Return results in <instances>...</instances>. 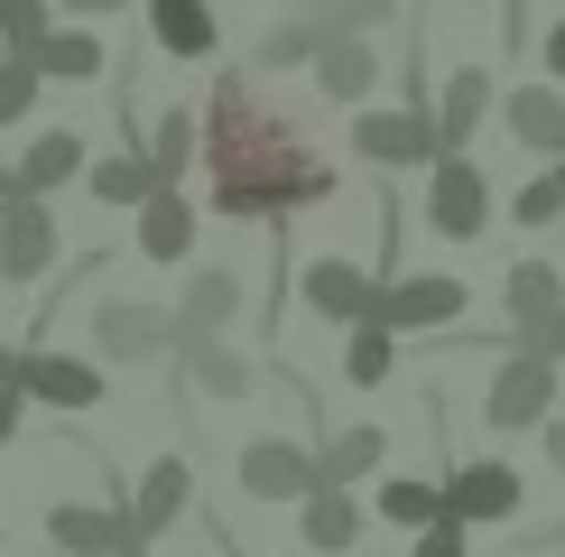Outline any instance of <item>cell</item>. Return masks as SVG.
<instances>
[{
	"instance_id": "6da1fadb",
	"label": "cell",
	"mask_w": 565,
	"mask_h": 557,
	"mask_svg": "<svg viewBox=\"0 0 565 557\" xmlns=\"http://www.w3.org/2000/svg\"><path fill=\"white\" fill-rule=\"evenodd\" d=\"M204 168H214V214H232V223H288V214L334 196V168L306 149V130L250 75H214Z\"/></svg>"
},
{
	"instance_id": "7a4b0ae2",
	"label": "cell",
	"mask_w": 565,
	"mask_h": 557,
	"mask_svg": "<svg viewBox=\"0 0 565 557\" xmlns=\"http://www.w3.org/2000/svg\"><path fill=\"white\" fill-rule=\"evenodd\" d=\"M482 418L501 437H537L556 418V362L537 354V344H510V362L491 371V390H482Z\"/></svg>"
},
{
	"instance_id": "3957f363",
	"label": "cell",
	"mask_w": 565,
	"mask_h": 557,
	"mask_svg": "<svg viewBox=\"0 0 565 557\" xmlns=\"http://www.w3.org/2000/svg\"><path fill=\"white\" fill-rule=\"evenodd\" d=\"M436 493H445V521L455 529H510L520 502H529V483H520V464H501V455H463Z\"/></svg>"
},
{
	"instance_id": "277c9868",
	"label": "cell",
	"mask_w": 565,
	"mask_h": 557,
	"mask_svg": "<svg viewBox=\"0 0 565 557\" xmlns=\"http://www.w3.org/2000/svg\"><path fill=\"white\" fill-rule=\"evenodd\" d=\"M463 307H473V288H463L455 270H408V278H381L371 325H390V335H436V325H463Z\"/></svg>"
},
{
	"instance_id": "5b68a950",
	"label": "cell",
	"mask_w": 565,
	"mask_h": 557,
	"mask_svg": "<svg viewBox=\"0 0 565 557\" xmlns=\"http://www.w3.org/2000/svg\"><path fill=\"white\" fill-rule=\"evenodd\" d=\"M352 149L371 168H436V103H390V112H352Z\"/></svg>"
},
{
	"instance_id": "8992f818",
	"label": "cell",
	"mask_w": 565,
	"mask_h": 557,
	"mask_svg": "<svg viewBox=\"0 0 565 557\" xmlns=\"http://www.w3.org/2000/svg\"><path fill=\"white\" fill-rule=\"evenodd\" d=\"M185 511H195V464H185V455H158L149 474L121 493V521H130V539H139V548H158V539L185 521Z\"/></svg>"
},
{
	"instance_id": "52a82bcc",
	"label": "cell",
	"mask_w": 565,
	"mask_h": 557,
	"mask_svg": "<svg viewBox=\"0 0 565 557\" xmlns=\"http://www.w3.org/2000/svg\"><path fill=\"white\" fill-rule=\"evenodd\" d=\"M297 297L324 325H343V335H352V325H371V307H381V278H371L362 261H343V251H316V261L297 270Z\"/></svg>"
},
{
	"instance_id": "ba28073f",
	"label": "cell",
	"mask_w": 565,
	"mask_h": 557,
	"mask_svg": "<svg viewBox=\"0 0 565 557\" xmlns=\"http://www.w3.org/2000/svg\"><path fill=\"white\" fill-rule=\"evenodd\" d=\"M482 223H491V177L473 158H436L427 168V232L436 242H473Z\"/></svg>"
},
{
	"instance_id": "9c48e42d",
	"label": "cell",
	"mask_w": 565,
	"mask_h": 557,
	"mask_svg": "<svg viewBox=\"0 0 565 557\" xmlns=\"http://www.w3.org/2000/svg\"><path fill=\"white\" fill-rule=\"evenodd\" d=\"M93 354L103 362H158V354H177V316L139 307V297H103L93 307Z\"/></svg>"
},
{
	"instance_id": "30bf717a",
	"label": "cell",
	"mask_w": 565,
	"mask_h": 557,
	"mask_svg": "<svg viewBox=\"0 0 565 557\" xmlns=\"http://www.w3.org/2000/svg\"><path fill=\"white\" fill-rule=\"evenodd\" d=\"M19 400H38V409H65V418H84V409H103V362H75V354H46V344H29L19 354Z\"/></svg>"
},
{
	"instance_id": "8fae6325",
	"label": "cell",
	"mask_w": 565,
	"mask_h": 557,
	"mask_svg": "<svg viewBox=\"0 0 565 557\" xmlns=\"http://www.w3.org/2000/svg\"><path fill=\"white\" fill-rule=\"evenodd\" d=\"M232 474H242L250 502H306L316 493V446H297V437H250V446L232 455Z\"/></svg>"
},
{
	"instance_id": "7c38bea8",
	"label": "cell",
	"mask_w": 565,
	"mask_h": 557,
	"mask_svg": "<svg viewBox=\"0 0 565 557\" xmlns=\"http://www.w3.org/2000/svg\"><path fill=\"white\" fill-rule=\"evenodd\" d=\"M491 112H501V130L520 139L537 168H565V93H556V84H537V75H529V84H510Z\"/></svg>"
},
{
	"instance_id": "4fadbf2b",
	"label": "cell",
	"mask_w": 565,
	"mask_h": 557,
	"mask_svg": "<svg viewBox=\"0 0 565 557\" xmlns=\"http://www.w3.org/2000/svg\"><path fill=\"white\" fill-rule=\"evenodd\" d=\"M46 270H56V214L38 196H10L0 204V278L10 288H38Z\"/></svg>"
},
{
	"instance_id": "5bb4252c",
	"label": "cell",
	"mask_w": 565,
	"mask_h": 557,
	"mask_svg": "<svg viewBox=\"0 0 565 557\" xmlns=\"http://www.w3.org/2000/svg\"><path fill=\"white\" fill-rule=\"evenodd\" d=\"M491 103H501L491 65H455L436 84V158H473V130L491 122Z\"/></svg>"
},
{
	"instance_id": "9a60e30c",
	"label": "cell",
	"mask_w": 565,
	"mask_h": 557,
	"mask_svg": "<svg viewBox=\"0 0 565 557\" xmlns=\"http://www.w3.org/2000/svg\"><path fill=\"white\" fill-rule=\"evenodd\" d=\"M46 548L56 557H130V521H121V502H56L46 511Z\"/></svg>"
},
{
	"instance_id": "2e32d148",
	"label": "cell",
	"mask_w": 565,
	"mask_h": 557,
	"mask_svg": "<svg viewBox=\"0 0 565 557\" xmlns=\"http://www.w3.org/2000/svg\"><path fill=\"white\" fill-rule=\"evenodd\" d=\"M177 362H185V381H195L204 400H250V390H260V362L232 335H177Z\"/></svg>"
},
{
	"instance_id": "e0dca14e",
	"label": "cell",
	"mask_w": 565,
	"mask_h": 557,
	"mask_svg": "<svg viewBox=\"0 0 565 557\" xmlns=\"http://www.w3.org/2000/svg\"><path fill=\"white\" fill-rule=\"evenodd\" d=\"M501 307H510V335L537 344V335H547V325L565 316V270H556V261H510Z\"/></svg>"
},
{
	"instance_id": "ac0fdd59",
	"label": "cell",
	"mask_w": 565,
	"mask_h": 557,
	"mask_svg": "<svg viewBox=\"0 0 565 557\" xmlns=\"http://www.w3.org/2000/svg\"><path fill=\"white\" fill-rule=\"evenodd\" d=\"M371 84H381V46L324 19V46H316V93H324V103H371Z\"/></svg>"
},
{
	"instance_id": "d6986e66",
	"label": "cell",
	"mask_w": 565,
	"mask_h": 557,
	"mask_svg": "<svg viewBox=\"0 0 565 557\" xmlns=\"http://www.w3.org/2000/svg\"><path fill=\"white\" fill-rule=\"evenodd\" d=\"M390 474V428H334L316 446V483L324 493H362V483Z\"/></svg>"
},
{
	"instance_id": "ffe728a7",
	"label": "cell",
	"mask_w": 565,
	"mask_h": 557,
	"mask_svg": "<svg viewBox=\"0 0 565 557\" xmlns=\"http://www.w3.org/2000/svg\"><path fill=\"white\" fill-rule=\"evenodd\" d=\"M362 521H371L362 493H324V483H316V493L297 502V529H306L316 557H362Z\"/></svg>"
},
{
	"instance_id": "44dd1931",
	"label": "cell",
	"mask_w": 565,
	"mask_h": 557,
	"mask_svg": "<svg viewBox=\"0 0 565 557\" xmlns=\"http://www.w3.org/2000/svg\"><path fill=\"white\" fill-rule=\"evenodd\" d=\"M185 251H195V204H185L177 186H158V196L139 204V261H158V270H177Z\"/></svg>"
},
{
	"instance_id": "7402d4cb",
	"label": "cell",
	"mask_w": 565,
	"mask_h": 557,
	"mask_svg": "<svg viewBox=\"0 0 565 557\" xmlns=\"http://www.w3.org/2000/svg\"><path fill=\"white\" fill-rule=\"evenodd\" d=\"M242 316V270H195L177 297V335H232Z\"/></svg>"
},
{
	"instance_id": "603a6c76",
	"label": "cell",
	"mask_w": 565,
	"mask_h": 557,
	"mask_svg": "<svg viewBox=\"0 0 565 557\" xmlns=\"http://www.w3.org/2000/svg\"><path fill=\"white\" fill-rule=\"evenodd\" d=\"M84 186H93V204H149L158 196V168H149V149H111V158H93L84 168Z\"/></svg>"
},
{
	"instance_id": "cb8c5ba5",
	"label": "cell",
	"mask_w": 565,
	"mask_h": 557,
	"mask_svg": "<svg viewBox=\"0 0 565 557\" xmlns=\"http://www.w3.org/2000/svg\"><path fill=\"white\" fill-rule=\"evenodd\" d=\"M371 521H390V529H436L445 521V493L436 483H417V474H381V493H371Z\"/></svg>"
},
{
	"instance_id": "d4e9b609",
	"label": "cell",
	"mask_w": 565,
	"mask_h": 557,
	"mask_svg": "<svg viewBox=\"0 0 565 557\" xmlns=\"http://www.w3.org/2000/svg\"><path fill=\"white\" fill-rule=\"evenodd\" d=\"M10 177H19V196H38V204H46V196L65 186V177H84V139H75V130H46L38 149H29V158L10 168Z\"/></svg>"
},
{
	"instance_id": "484cf974",
	"label": "cell",
	"mask_w": 565,
	"mask_h": 557,
	"mask_svg": "<svg viewBox=\"0 0 565 557\" xmlns=\"http://www.w3.org/2000/svg\"><path fill=\"white\" fill-rule=\"evenodd\" d=\"M29 65H38V84H46V75H56V84H93V75H103V38H84V29H46Z\"/></svg>"
},
{
	"instance_id": "4316f807",
	"label": "cell",
	"mask_w": 565,
	"mask_h": 557,
	"mask_svg": "<svg viewBox=\"0 0 565 557\" xmlns=\"http://www.w3.org/2000/svg\"><path fill=\"white\" fill-rule=\"evenodd\" d=\"M149 29L168 56H214V10L204 0H149Z\"/></svg>"
},
{
	"instance_id": "83f0119b",
	"label": "cell",
	"mask_w": 565,
	"mask_h": 557,
	"mask_svg": "<svg viewBox=\"0 0 565 557\" xmlns=\"http://www.w3.org/2000/svg\"><path fill=\"white\" fill-rule=\"evenodd\" d=\"M195 149H204V122H195V112H158V122H149V168H158V186H177L185 168H195Z\"/></svg>"
},
{
	"instance_id": "f1b7e54d",
	"label": "cell",
	"mask_w": 565,
	"mask_h": 557,
	"mask_svg": "<svg viewBox=\"0 0 565 557\" xmlns=\"http://www.w3.org/2000/svg\"><path fill=\"white\" fill-rule=\"evenodd\" d=\"M390 371H398V335H390V325H352V335H343V381L352 390H381Z\"/></svg>"
},
{
	"instance_id": "f546056e",
	"label": "cell",
	"mask_w": 565,
	"mask_h": 557,
	"mask_svg": "<svg viewBox=\"0 0 565 557\" xmlns=\"http://www.w3.org/2000/svg\"><path fill=\"white\" fill-rule=\"evenodd\" d=\"M510 223H529V232L565 223V168H537V177H520V196H510Z\"/></svg>"
},
{
	"instance_id": "4dcf8cb0",
	"label": "cell",
	"mask_w": 565,
	"mask_h": 557,
	"mask_svg": "<svg viewBox=\"0 0 565 557\" xmlns=\"http://www.w3.org/2000/svg\"><path fill=\"white\" fill-rule=\"evenodd\" d=\"M316 46H324V19H278L260 38V65H316Z\"/></svg>"
},
{
	"instance_id": "1f68e13d",
	"label": "cell",
	"mask_w": 565,
	"mask_h": 557,
	"mask_svg": "<svg viewBox=\"0 0 565 557\" xmlns=\"http://www.w3.org/2000/svg\"><path fill=\"white\" fill-rule=\"evenodd\" d=\"M38 38H46V0H0V46L38 56Z\"/></svg>"
},
{
	"instance_id": "d6a6232c",
	"label": "cell",
	"mask_w": 565,
	"mask_h": 557,
	"mask_svg": "<svg viewBox=\"0 0 565 557\" xmlns=\"http://www.w3.org/2000/svg\"><path fill=\"white\" fill-rule=\"evenodd\" d=\"M29 103H38V65H29V56H10V65H0V130H10Z\"/></svg>"
},
{
	"instance_id": "836d02e7",
	"label": "cell",
	"mask_w": 565,
	"mask_h": 557,
	"mask_svg": "<svg viewBox=\"0 0 565 557\" xmlns=\"http://www.w3.org/2000/svg\"><path fill=\"white\" fill-rule=\"evenodd\" d=\"M408 557H473V529H455V521H436V529H417Z\"/></svg>"
},
{
	"instance_id": "e575fe53",
	"label": "cell",
	"mask_w": 565,
	"mask_h": 557,
	"mask_svg": "<svg viewBox=\"0 0 565 557\" xmlns=\"http://www.w3.org/2000/svg\"><path fill=\"white\" fill-rule=\"evenodd\" d=\"M390 19H398V0H343V10H334V29L371 38V29H390Z\"/></svg>"
},
{
	"instance_id": "d590c367",
	"label": "cell",
	"mask_w": 565,
	"mask_h": 557,
	"mask_svg": "<svg viewBox=\"0 0 565 557\" xmlns=\"http://www.w3.org/2000/svg\"><path fill=\"white\" fill-rule=\"evenodd\" d=\"M19 418H29V400H19V381H0V446L19 437Z\"/></svg>"
},
{
	"instance_id": "8d00e7d4",
	"label": "cell",
	"mask_w": 565,
	"mask_h": 557,
	"mask_svg": "<svg viewBox=\"0 0 565 557\" xmlns=\"http://www.w3.org/2000/svg\"><path fill=\"white\" fill-rule=\"evenodd\" d=\"M537 446H547V464H556V474H565V409L547 418V428H537Z\"/></svg>"
},
{
	"instance_id": "74e56055",
	"label": "cell",
	"mask_w": 565,
	"mask_h": 557,
	"mask_svg": "<svg viewBox=\"0 0 565 557\" xmlns=\"http://www.w3.org/2000/svg\"><path fill=\"white\" fill-rule=\"evenodd\" d=\"M547 84H565V19L547 29Z\"/></svg>"
},
{
	"instance_id": "f35d334b",
	"label": "cell",
	"mask_w": 565,
	"mask_h": 557,
	"mask_svg": "<svg viewBox=\"0 0 565 557\" xmlns=\"http://www.w3.org/2000/svg\"><path fill=\"white\" fill-rule=\"evenodd\" d=\"M537 354H547V362H556V371H565V316H556V325H547V335H537Z\"/></svg>"
},
{
	"instance_id": "ab89813d",
	"label": "cell",
	"mask_w": 565,
	"mask_h": 557,
	"mask_svg": "<svg viewBox=\"0 0 565 557\" xmlns=\"http://www.w3.org/2000/svg\"><path fill=\"white\" fill-rule=\"evenodd\" d=\"M65 10H84V19H93V10H130V0H65Z\"/></svg>"
},
{
	"instance_id": "60d3db41",
	"label": "cell",
	"mask_w": 565,
	"mask_h": 557,
	"mask_svg": "<svg viewBox=\"0 0 565 557\" xmlns=\"http://www.w3.org/2000/svg\"><path fill=\"white\" fill-rule=\"evenodd\" d=\"M297 10H316V19H334V10H343V0H297Z\"/></svg>"
},
{
	"instance_id": "b9f144b4",
	"label": "cell",
	"mask_w": 565,
	"mask_h": 557,
	"mask_svg": "<svg viewBox=\"0 0 565 557\" xmlns=\"http://www.w3.org/2000/svg\"><path fill=\"white\" fill-rule=\"evenodd\" d=\"M10 371H19V354H10V344H0V381H10Z\"/></svg>"
},
{
	"instance_id": "7bdbcfd3",
	"label": "cell",
	"mask_w": 565,
	"mask_h": 557,
	"mask_svg": "<svg viewBox=\"0 0 565 557\" xmlns=\"http://www.w3.org/2000/svg\"><path fill=\"white\" fill-rule=\"evenodd\" d=\"M10 196H19V177H10V168H0V204H10Z\"/></svg>"
},
{
	"instance_id": "ee69618b",
	"label": "cell",
	"mask_w": 565,
	"mask_h": 557,
	"mask_svg": "<svg viewBox=\"0 0 565 557\" xmlns=\"http://www.w3.org/2000/svg\"><path fill=\"white\" fill-rule=\"evenodd\" d=\"M38 557H56V548H38Z\"/></svg>"
},
{
	"instance_id": "f6af8a7d",
	"label": "cell",
	"mask_w": 565,
	"mask_h": 557,
	"mask_svg": "<svg viewBox=\"0 0 565 557\" xmlns=\"http://www.w3.org/2000/svg\"><path fill=\"white\" fill-rule=\"evenodd\" d=\"M130 557H149V548H130Z\"/></svg>"
}]
</instances>
